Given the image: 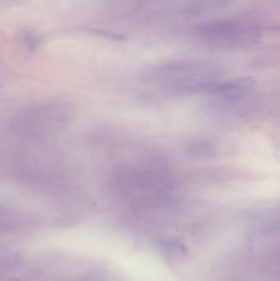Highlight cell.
<instances>
[{"label":"cell","instance_id":"obj_3","mask_svg":"<svg viewBox=\"0 0 280 281\" xmlns=\"http://www.w3.org/2000/svg\"><path fill=\"white\" fill-rule=\"evenodd\" d=\"M19 39L26 47L30 50H35L39 44V38L31 31H23L19 32Z\"/></svg>","mask_w":280,"mask_h":281},{"label":"cell","instance_id":"obj_1","mask_svg":"<svg viewBox=\"0 0 280 281\" xmlns=\"http://www.w3.org/2000/svg\"><path fill=\"white\" fill-rule=\"evenodd\" d=\"M195 32L207 45L223 50L245 47L257 39L256 31L233 20L208 21L199 25Z\"/></svg>","mask_w":280,"mask_h":281},{"label":"cell","instance_id":"obj_2","mask_svg":"<svg viewBox=\"0 0 280 281\" xmlns=\"http://www.w3.org/2000/svg\"><path fill=\"white\" fill-rule=\"evenodd\" d=\"M86 31L95 36H99L100 37L108 39V40H113V41H126L128 39V37L125 35L116 33L113 31H106V30H101V29H87Z\"/></svg>","mask_w":280,"mask_h":281}]
</instances>
